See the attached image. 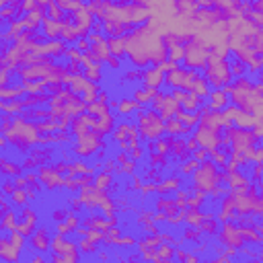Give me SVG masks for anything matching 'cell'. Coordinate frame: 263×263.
<instances>
[]
</instances>
